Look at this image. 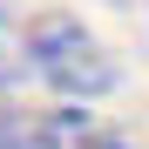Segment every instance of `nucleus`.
Listing matches in <instances>:
<instances>
[{
    "label": "nucleus",
    "instance_id": "obj_4",
    "mask_svg": "<svg viewBox=\"0 0 149 149\" xmlns=\"http://www.w3.org/2000/svg\"><path fill=\"white\" fill-rule=\"evenodd\" d=\"M81 149H129V136H102V129H95V136H88Z\"/></svg>",
    "mask_w": 149,
    "mask_h": 149
},
{
    "label": "nucleus",
    "instance_id": "obj_3",
    "mask_svg": "<svg viewBox=\"0 0 149 149\" xmlns=\"http://www.w3.org/2000/svg\"><path fill=\"white\" fill-rule=\"evenodd\" d=\"M20 74H34V61H27V27L0 7V88H14Z\"/></svg>",
    "mask_w": 149,
    "mask_h": 149
},
{
    "label": "nucleus",
    "instance_id": "obj_1",
    "mask_svg": "<svg viewBox=\"0 0 149 149\" xmlns=\"http://www.w3.org/2000/svg\"><path fill=\"white\" fill-rule=\"evenodd\" d=\"M27 61L61 102H95V95L115 88V54L74 14H34L27 20Z\"/></svg>",
    "mask_w": 149,
    "mask_h": 149
},
{
    "label": "nucleus",
    "instance_id": "obj_2",
    "mask_svg": "<svg viewBox=\"0 0 149 149\" xmlns=\"http://www.w3.org/2000/svg\"><path fill=\"white\" fill-rule=\"evenodd\" d=\"M95 122L81 102L61 109H0V149H81Z\"/></svg>",
    "mask_w": 149,
    "mask_h": 149
}]
</instances>
